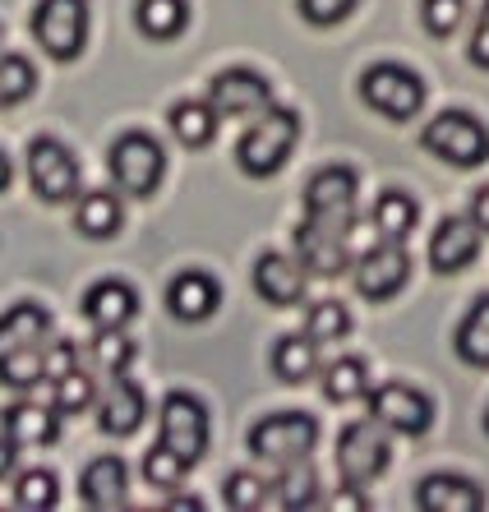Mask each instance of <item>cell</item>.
<instances>
[{
	"instance_id": "6da1fadb",
	"label": "cell",
	"mask_w": 489,
	"mask_h": 512,
	"mask_svg": "<svg viewBox=\"0 0 489 512\" xmlns=\"http://www.w3.org/2000/svg\"><path fill=\"white\" fill-rule=\"evenodd\" d=\"M47 342H51V314L33 300L0 314V383L14 393H33L47 383Z\"/></svg>"
},
{
	"instance_id": "7a4b0ae2",
	"label": "cell",
	"mask_w": 489,
	"mask_h": 512,
	"mask_svg": "<svg viewBox=\"0 0 489 512\" xmlns=\"http://www.w3.org/2000/svg\"><path fill=\"white\" fill-rule=\"evenodd\" d=\"M300 139V116L287 107H273L263 111V116H254V125L245 134H240L236 143V167L245 171V176L263 180V176H277V171L287 167L291 148H296Z\"/></svg>"
},
{
	"instance_id": "3957f363",
	"label": "cell",
	"mask_w": 489,
	"mask_h": 512,
	"mask_svg": "<svg viewBox=\"0 0 489 512\" xmlns=\"http://www.w3.org/2000/svg\"><path fill=\"white\" fill-rule=\"evenodd\" d=\"M314 443H319V420L310 411H277L250 429V453L273 466L305 462L314 453Z\"/></svg>"
},
{
	"instance_id": "277c9868",
	"label": "cell",
	"mask_w": 489,
	"mask_h": 512,
	"mask_svg": "<svg viewBox=\"0 0 489 512\" xmlns=\"http://www.w3.org/2000/svg\"><path fill=\"white\" fill-rule=\"evenodd\" d=\"M360 97L365 107L379 111L388 120H411L425 107V79L416 70H406L397 60H379L370 70L360 74Z\"/></svg>"
},
{
	"instance_id": "5b68a950",
	"label": "cell",
	"mask_w": 489,
	"mask_h": 512,
	"mask_svg": "<svg viewBox=\"0 0 489 512\" xmlns=\"http://www.w3.org/2000/svg\"><path fill=\"white\" fill-rule=\"evenodd\" d=\"M107 167H111V180L120 185V194L148 199V194L157 190L162 171H167V153H162V143H157L153 134L130 130V134H120V139L111 143Z\"/></svg>"
},
{
	"instance_id": "8992f818",
	"label": "cell",
	"mask_w": 489,
	"mask_h": 512,
	"mask_svg": "<svg viewBox=\"0 0 489 512\" xmlns=\"http://www.w3.org/2000/svg\"><path fill=\"white\" fill-rule=\"evenodd\" d=\"M420 143H425V153H434L439 162L462 167V171L480 167L489 157V130L476 116H466V111H443V116H434L430 125H425V134H420Z\"/></svg>"
},
{
	"instance_id": "52a82bcc",
	"label": "cell",
	"mask_w": 489,
	"mask_h": 512,
	"mask_svg": "<svg viewBox=\"0 0 489 512\" xmlns=\"http://www.w3.org/2000/svg\"><path fill=\"white\" fill-rule=\"evenodd\" d=\"M383 420H356V425H346L342 434H337V471H342V480H351V485H370V480H379L383 471H388V457H393V448H388V434H383Z\"/></svg>"
},
{
	"instance_id": "ba28073f",
	"label": "cell",
	"mask_w": 489,
	"mask_h": 512,
	"mask_svg": "<svg viewBox=\"0 0 489 512\" xmlns=\"http://www.w3.org/2000/svg\"><path fill=\"white\" fill-rule=\"evenodd\" d=\"M33 37L51 60H74L88 42V5L84 0H37Z\"/></svg>"
},
{
	"instance_id": "9c48e42d",
	"label": "cell",
	"mask_w": 489,
	"mask_h": 512,
	"mask_svg": "<svg viewBox=\"0 0 489 512\" xmlns=\"http://www.w3.org/2000/svg\"><path fill=\"white\" fill-rule=\"evenodd\" d=\"M28 180H33L37 199L70 203L79 199V162L60 139H33L28 148Z\"/></svg>"
},
{
	"instance_id": "30bf717a",
	"label": "cell",
	"mask_w": 489,
	"mask_h": 512,
	"mask_svg": "<svg viewBox=\"0 0 489 512\" xmlns=\"http://www.w3.org/2000/svg\"><path fill=\"white\" fill-rule=\"evenodd\" d=\"M296 254L314 277H337L351 268V227L337 222H319L305 217V227L296 231Z\"/></svg>"
},
{
	"instance_id": "8fae6325",
	"label": "cell",
	"mask_w": 489,
	"mask_h": 512,
	"mask_svg": "<svg viewBox=\"0 0 489 512\" xmlns=\"http://www.w3.org/2000/svg\"><path fill=\"white\" fill-rule=\"evenodd\" d=\"M411 277V259H406L402 240H383L356 259V291L365 300H393Z\"/></svg>"
},
{
	"instance_id": "7c38bea8",
	"label": "cell",
	"mask_w": 489,
	"mask_h": 512,
	"mask_svg": "<svg viewBox=\"0 0 489 512\" xmlns=\"http://www.w3.org/2000/svg\"><path fill=\"white\" fill-rule=\"evenodd\" d=\"M162 443L176 448L190 466L208 453V411L194 393H167V402H162Z\"/></svg>"
},
{
	"instance_id": "4fadbf2b",
	"label": "cell",
	"mask_w": 489,
	"mask_h": 512,
	"mask_svg": "<svg viewBox=\"0 0 489 512\" xmlns=\"http://www.w3.org/2000/svg\"><path fill=\"white\" fill-rule=\"evenodd\" d=\"M305 217L351 227L356 222V171L351 167H323L305 185Z\"/></svg>"
},
{
	"instance_id": "5bb4252c",
	"label": "cell",
	"mask_w": 489,
	"mask_h": 512,
	"mask_svg": "<svg viewBox=\"0 0 489 512\" xmlns=\"http://www.w3.org/2000/svg\"><path fill=\"white\" fill-rule=\"evenodd\" d=\"M370 416L383 420L393 434H425L434 425V406L425 393H416L411 383H383V388H370Z\"/></svg>"
},
{
	"instance_id": "9a60e30c",
	"label": "cell",
	"mask_w": 489,
	"mask_h": 512,
	"mask_svg": "<svg viewBox=\"0 0 489 512\" xmlns=\"http://www.w3.org/2000/svg\"><path fill=\"white\" fill-rule=\"evenodd\" d=\"M208 102L217 107V116H263L273 111V84L254 70H222L208 88Z\"/></svg>"
},
{
	"instance_id": "2e32d148",
	"label": "cell",
	"mask_w": 489,
	"mask_h": 512,
	"mask_svg": "<svg viewBox=\"0 0 489 512\" xmlns=\"http://www.w3.org/2000/svg\"><path fill=\"white\" fill-rule=\"evenodd\" d=\"M480 236H485V231L476 227V217H443L430 236V268L443 277L471 268L480 254Z\"/></svg>"
},
{
	"instance_id": "e0dca14e",
	"label": "cell",
	"mask_w": 489,
	"mask_h": 512,
	"mask_svg": "<svg viewBox=\"0 0 489 512\" xmlns=\"http://www.w3.org/2000/svg\"><path fill=\"white\" fill-rule=\"evenodd\" d=\"M144 388L134 379H125V374H111L107 393L97 397V425H102V434H111V439H125V434H134V429L144 425Z\"/></svg>"
},
{
	"instance_id": "ac0fdd59",
	"label": "cell",
	"mask_w": 489,
	"mask_h": 512,
	"mask_svg": "<svg viewBox=\"0 0 489 512\" xmlns=\"http://www.w3.org/2000/svg\"><path fill=\"white\" fill-rule=\"evenodd\" d=\"M305 277H310V268L300 259H287V254H259V263H254V291L277 310L305 300Z\"/></svg>"
},
{
	"instance_id": "d6986e66",
	"label": "cell",
	"mask_w": 489,
	"mask_h": 512,
	"mask_svg": "<svg viewBox=\"0 0 489 512\" xmlns=\"http://www.w3.org/2000/svg\"><path fill=\"white\" fill-rule=\"evenodd\" d=\"M217 305H222V286H217L208 273H199V268L180 273L176 282L167 286V310L176 314L180 323H203V319H213Z\"/></svg>"
},
{
	"instance_id": "ffe728a7",
	"label": "cell",
	"mask_w": 489,
	"mask_h": 512,
	"mask_svg": "<svg viewBox=\"0 0 489 512\" xmlns=\"http://www.w3.org/2000/svg\"><path fill=\"white\" fill-rule=\"evenodd\" d=\"M0 425H5V434H10L19 448H51L60 434V411L24 397V402H14L0 411Z\"/></svg>"
},
{
	"instance_id": "44dd1931",
	"label": "cell",
	"mask_w": 489,
	"mask_h": 512,
	"mask_svg": "<svg viewBox=\"0 0 489 512\" xmlns=\"http://www.w3.org/2000/svg\"><path fill=\"white\" fill-rule=\"evenodd\" d=\"M84 319L93 328H125V323L139 314V296H134L130 282H120V277H107V282H93L84 296Z\"/></svg>"
},
{
	"instance_id": "7402d4cb",
	"label": "cell",
	"mask_w": 489,
	"mask_h": 512,
	"mask_svg": "<svg viewBox=\"0 0 489 512\" xmlns=\"http://www.w3.org/2000/svg\"><path fill=\"white\" fill-rule=\"evenodd\" d=\"M416 503L425 512H480L485 508V489H480L476 480H466V476H448V471H439V476L420 480Z\"/></svg>"
},
{
	"instance_id": "603a6c76",
	"label": "cell",
	"mask_w": 489,
	"mask_h": 512,
	"mask_svg": "<svg viewBox=\"0 0 489 512\" xmlns=\"http://www.w3.org/2000/svg\"><path fill=\"white\" fill-rule=\"evenodd\" d=\"M125 485H130V471H125V462L120 457H93V462L84 466V476H79V494H84L88 508H120L125 503Z\"/></svg>"
},
{
	"instance_id": "cb8c5ba5",
	"label": "cell",
	"mask_w": 489,
	"mask_h": 512,
	"mask_svg": "<svg viewBox=\"0 0 489 512\" xmlns=\"http://www.w3.org/2000/svg\"><path fill=\"white\" fill-rule=\"evenodd\" d=\"M273 374L282 383H305L319 374V342L310 333H291L277 337L273 346Z\"/></svg>"
},
{
	"instance_id": "d4e9b609",
	"label": "cell",
	"mask_w": 489,
	"mask_h": 512,
	"mask_svg": "<svg viewBox=\"0 0 489 512\" xmlns=\"http://www.w3.org/2000/svg\"><path fill=\"white\" fill-rule=\"evenodd\" d=\"M171 134H176L185 148H208L213 143V134H217V107L213 102H199V97H185V102H176L171 107Z\"/></svg>"
},
{
	"instance_id": "484cf974",
	"label": "cell",
	"mask_w": 489,
	"mask_h": 512,
	"mask_svg": "<svg viewBox=\"0 0 489 512\" xmlns=\"http://www.w3.org/2000/svg\"><path fill=\"white\" fill-rule=\"evenodd\" d=\"M74 227L88 240H107L120 231V199L111 190H88L74 203Z\"/></svg>"
},
{
	"instance_id": "4316f807",
	"label": "cell",
	"mask_w": 489,
	"mask_h": 512,
	"mask_svg": "<svg viewBox=\"0 0 489 512\" xmlns=\"http://www.w3.org/2000/svg\"><path fill=\"white\" fill-rule=\"evenodd\" d=\"M416 217H420V203L402 190H383L370 208V222L383 240H406L416 231Z\"/></svg>"
},
{
	"instance_id": "83f0119b",
	"label": "cell",
	"mask_w": 489,
	"mask_h": 512,
	"mask_svg": "<svg viewBox=\"0 0 489 512\" xmlns=\"http://www.w3.org/2000/svg\"><path fill=\"white\" fill-rule=\"evenodd\" d=\"M134 24H139L144 37H153V42H171V37L185 33V24H190V5L185 0H139L134 5Z\"/></svg>"
},
{
	"instance_id": "f1b7e54d",
	"label": "cell",
	"mask_w": 489,
	"mask_h": 512,
	"mask_svg": "<svg viewBox=\"0 0 489 512\" xmlns=\"http://www.w3.org/2000/svg\"><path fill=\"white\" fill-rule=\"evenodd\" d=\"M457 356L476 370H489V296H480L457 323Z\"/></svg>"
},
{
	"instance_id": "f546056e",
	"label": "cell",
	"mask_w": 489,
	"mask_h": 512,
	"mask_svg": "<svg viewBox=\"0 0 489 512\" xmlns=\"http://www.w3.org/2000/svg\"><path fill=\"white\" fill-rule=\"evenodd\" d=\"M273 499L282 503L287 512H300V508H319V476H314L310 457L305 462H291L282 466V480L273 485Z\"/></svg>"
},
{
	"instance_id": "4dcf8cb0",
	"label": "cell",
	"mask_w": 489,
	"mask_h": 512,
	"mask_svg": "<svg viewBox=\"0 0 489 512\" xmlns=\"http://www.w3.org/2000/svg\"><path fill=\"white\" fill-rule=\"evenodd\" d=\"M323 397L328 402H356V397H370V370L365 360L342 356L323 370Z\"/></svg>"
},
{
	"instance_id": "1f68e13d",
	"label": "cell",
	"mask_w": 489,
	"mask_h": 512,
	"mask_svg": "<svg viewBox=\"0 0 489 512\" xmlns=\"http://www.w3.org/2000/svg\"><path fill=\"white\" fill-rule=\"evenodd\" d=\"M56 393H51V406H56L60 416H79V411H88V406H97V383H93V374H84V365L79 370H70L65 379H56L51 383Z\"/></svg>"
},
{
	"instance_id": "d6a6232c",
	"label": "cell",
	"mask_w": 489,
	"mask_h": 512,
	"mask_svg": "<svg viewBox=\"0 0 489 512\" xmlns=\"http://www.w3.org/2000/svg\"><path fill=\"white\" fill-rule=\"evenodd\" d=\"M305 333L314 342H342L351 333V314H346L342 300H314L310 310H305Z\"/></svg>"
},
{
	"instance_id": "836d02e7",
	"label": "cell",
	"mask_w": 489,
	"mask_h": 512,
	"mask_svg": "<svg viewBox=\"0 0 489 512\" xmlns=\"http://www.w3.org/2000/svg\"><path fill=\"white\" fill-rule=\"evenodd\" d=\"M37 70L28 56H0V107H19L24 97H33Z\"/></svg>"
},
{
	"instance_id": "e575fe53",
	"label": "cell",
	"mask_w": 489,
	"mask_h": 512,
	"mask_svg": "<svg viewBox=\"0 0 489 512\" xmlns=\"http://www.w3.org/2000/svg\"><path fill=\"white\" fill-rule=\"evenodd\" d=\"M268 494H273V485L263 476H254V471H231L227 480H222V503L236 512H254L268 503Z\"/></svg>"
},
{
	"instance_id": "d590c367",
	"label": "cell",
	"mask_w": 489,
	"mask_h": 512,
	"mask_svg": "<svg viewBox=\"0 0 489 512\" xmlns=\"http://www.w3.org/2000/svg\"><path fill=\"white\" fill-rule=\"evenodd\" d=\"M134 360V342L125 337V328H97L93 342V365L102 374H125Z\"/></svg>"
},
{
	"instance_id": "8d00e7d4",
	"label": "cell",
	"mask_w": 489,
	"mask_h": 512,
	"mask_svg": "<svg viewBox=\"0 0 489 512\" xmlns=\"http://www.w3.org/2000/svg\"><path fill=\"white\" fill-rule=\"evenodd\" d=\"M60 499V489H56V476H51L47 466H33V471H24L19 476V485H14V503L28 512H47L56 508Z\"/></svg>"
},
{
	"instance_id": "74e56055",
	"label": "cell",
	"mask_w": 489,
	"mask_h": 512,
	"mask_svg": "<svg viewBox=\"0 0 489 512\" xmlns=\"http://www.w3.org/2000/svg\"><path fill=\"white\" fill-rule=\"evenodd\" d=\"M185 471H190V462L176 453V448H167V443L157 439V448H148L144 457V480L157 489H176L180 480H185Z\"/></svg>"
},
{
	"instance_id": "f35d334b",
	"label": "cell",
	"mask_w": 489,
	"mask_h": 512,
	"mask_svg": "<svg viewBox=\"0 0 489 512\" xmlns=\"http://www.w3.org/2000/svg\"><path fill=\"white\" fill-rule=\"evenodd\" d=\"M420 19L434 37H453L466 19V0H420Z\"/></svg>"
},
{
	"instance_id": "ab89813d",
	"label": "cell",
	"mask_w": 489,
	"mask_h": 512,
	"mask_svg": "<svg viewBox=\"0 0 489 512\" xmlns=\"http://www.w3.org/2000/svg\"><path fill=\"white\" fill-rule=\"evenodd\" d=\"M356 5L360 0H300V14H305L314 28H333V24H342Z\"/></svg>"
},
{
	"instance_id": "60d3db41",
	"label": "cell",
	"mask_w": 489,
	"mask_h": 512,
	"mask_svg": "<svg viewBox=\"0 0 489 512\" xmlns=\"http://www.w3.org/2000/svg\"><path fill=\"white\" fill-rule=\"evenodd\" d=\"M70 370H79V346L65 342V337H51L47 342V383L65 379Z\"/></svg>"
},
{
	"instance_id": "b9f144b4",
	"label": "cell",
	"mask_w": 489,
	"mask_h": 512,
	"mask_svg": "<svg viewBox=\"0 0 489 512\" xmlns=\"http://www.w3.org/2000/svg\"><path fill=\"white\" fill-rule=\"evenodd\" d=\"M365 485H351V480H342V489H337L333 499H328V508H342V512H365L370 508V499L360 494Z\"/></svg>"
},
{
	"instance_id": "7bdbcfd3",
	"label": "cell",
	"mask_w": 489,
	"mask_h": 512,
	"mask_svg": "<svg viewBox=\"0 0 489 512\" xmlns=\"http://www.w3.org/2000/svg\"><path fill=\"white\" fill-rule=\"evenodd\" d=\"M466 56H471V65L489 70V24H476V33H471V42H466Z\"/></svg>"
},
{
	"instance_id": "ee69618b",
	"label": "cell",
	"mask_w": 489,
	"mask_h": 512,
	"mask_svg": "<svg viewBox=\"0 0 489 512\" xmlns=\"http://www.w3.org/2000/svg\"><path fill=\"white\" fill-rule=\"evenodd\" d=\"M471 217H476V227L489 231V185H480L476 199H471Z\"/></svg>"
},
{
	"instance_id": "f6af8a7d",
	"label": "cell",
	"mask_w": 489,
	"mask_h": 512,
	"mask_svg": "<svg viewBox=\"0 0 489 512\" xmlns=\"http://www.w3.org/2000/svg\"><path fill=\"white\" fill-rule=\"evenodd\" d=\"M14 453H19V443H14L10 434H5V439H0V480L10 476V466H14Z\"/></svg>"
},
{
	"instance_id": "bcb514c9",
	"label": "cell",
	"mask_w": 489,
	"mask_h": 512,
	"mask_svg": "<svg viewBox=\"0 0 489 512\" xmlns=\"http://www.w3.org/2000/svg\"><path fill=\"white\" fill-rule=\"evenodd\" d=\"M171 508H180V512H199V508H203V499H190V494H176V499H171Z\"/></svg>"
},
{
	"instance_id": "7dc6e473",
	"label": "cell",
	"mask_w": 489,
	"mask_h": 512,
	"mask_svg": "<svg viewBox=\"0 0 489 512\" xmlns=\"http://www.w3.org/2000/svg\"><path fill=\"white\" fill-rule=\"evenodd\" d=\"M10 176H14V167H10V157L0 153V190H10Z\"/></svg>"
},
{
	"instance_id": "c3c4849f",
	"label": "cell",
	"mask_w": 489,
	"mask_h": 512,
	"mask_svg": "<svg viewBox=\"0 0 489 512\" xmlns=\"http://www.w3.org/2000/svg\"><path fill=\"white\" fill-rule=\"evenodd\" d=\"M480 24H489V0H485V10H480Z\"/></svg>"
},
{
	"instance_id": "681fc988",
	"label": "cell",
	"mask_w": 489,
	"mask_h": 512,
	"mask_svg": "<svg viewBox=\"0 0 489 512\" xmlns=\"http://www.w3.org/2000/svg\"><path fill=\"white\" fill-rule=\"evenodd\" d=\"M485 429H489V411H485Z\"/></svg>"
}]
</instances>
